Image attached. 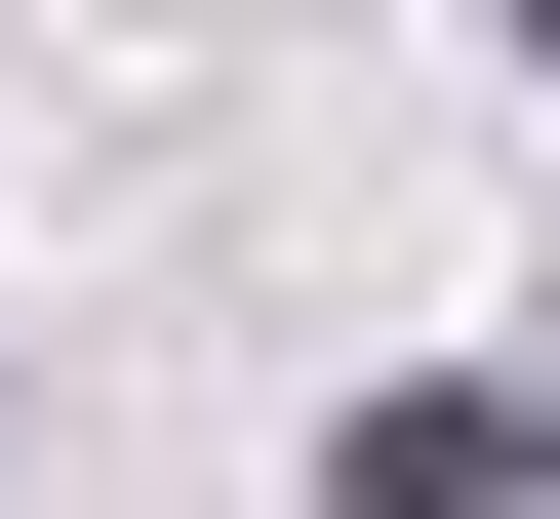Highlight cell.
<instances>
[{
  "instance_id": "cell-1",
  "label": "cell",
  "mask_w": 560,
  "mask_h": 519,
  "mask_svg": "<svg viewBox=\"0 0 560 519\" xmlns=\"http://www.w3.org/2000/svg\"><path fill=\"white\" fill-rule=\"evenodd\" d=\"M320 480H361V519H521V400H480V359H441V400H361V439H320Z\"/></svg>"
},
{
  "instance_id": "cell-2",
  "label": "cell",
  "mask_w": 560,
  "mask_h": 519,
  "mask_svg": "<svg viewBox=\"0 0 560 519\" xmlns=\"http://www.w3.org/2000/svg\"><path fill=\"white\" fill-rule=\"evenodd\" d=\"M521 40H560V0H521Z\"/></svg>"
}]
</instances>
